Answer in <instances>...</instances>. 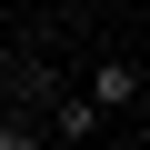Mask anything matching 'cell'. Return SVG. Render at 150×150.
<instances>
[{"label":"cell","instance_id":"cell-1","mask_svg":"<svg viewBox=\"0 0 150 150\" xmlns=\"http://www.w3.org/2000/svg\"><path fill=\"white\" fill-rule=\"evenodd\" d=\"M140 100V60H100V80H90V110H130Z\"/></svg>","mask_w":150,"mask_h":150},{"label":"cell","instance_id":"cell-2","mask_svg":"<svg viewBox=\"0 0 150 150\" xmlns=\"http://www.w3.org/2000/svg\"><path fill=\"white\" fill-rule=\"evenodd\" d=\"M50 130H60V140H90V130H100V110H90V100H60V120H50Z\"/></svg>","mask_w":150,"mask_h":150},{"label":"cell","instance_id":"cell-3","mask_svg":"<svg viewBox=\"0 0 150 150\" xmlns=\"http://www.w3.org/2000/svg\"><path fill=\"white\" fill-rule=\"evenodd\" d=\"M0 150H30V130H20V120H10V130H0Z\"/></svg>","mask_w":150,"mask_h":150}]
</instances>
